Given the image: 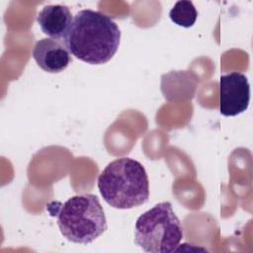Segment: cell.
<instances>
[{
    "label": "cell",
    "instance_id": "7",
    "mask_svg": "<svg viewBox=\"0 0 253 253\" xmlns=\"http://www.w3.org/2000/svg\"><path fill=\"white\" fill-rule=\"evenodd\" d=\"M37 21L43 34L64 42L73 18L67 6L57 4L44 6L38 14Z\"/></svg>",
    "mask_w": 253,
    "mask_h": 253
},
{
    "label": "cell",
    "instance_id": "6",
    "mask_svg": "<svg viewBox=\"0 0 253 253\" xmlns=\"http://www.w3.org/2000/svg\"><path fill=\"white\" fill-rule=\"evenodd\" d=\"M33 57L42 70L49 73L61 72L71 62V55L65 42L50 38L36 42Z\"/></svg>",
    "mask_w": 253,
    "mask_h": 253
},
{
    "label": "cell",
    "instance_id": "3",
    "mask_svg": "<svg viewBox=\"0 0 253 253\" xmlns=\"http://www.w3.org/2000/svg\"><path fill=\"white\" fill-rule=\"evenodd\" d=\"M57 225L67 240L80 244L91 243L108 228L103 207L93 194L68 199L57 213Z\"/></svg>",
    "mask_w": 253,
    "mask_h": 253
},
{
    "label": "cell",
    "instance_id": "4",
    "mask_svg": "<svg viewBox=\"0 0 253 253\" xmlns=\"http://www.w3.org/2000/svg\"><path fill=\"white\" fill-rule=\"evenodd\" d=\"M182 238L183 227L170 202L155 205L135 222L134 242L145 252H173Z\"/></svg>",
    "mask_w": 253,
    "mask_h": 253
},
{
    "label": "cell",
    "instance_id": "5",
    "mask_svg": "<svg viewBox=\"0 0 253 253\" xmlns=\"http://www.w3.org/2000/svg\"><path fill=\"white\" fill-rule=\"evenodd\" d=\"M250 84L240 72H230L219 78V111L225 117L237 116L248 109Z\"/></svg>",
    "mask_w": 253,
    "mask_h": 253
},
{
    "label": "cell",
    "instance_id": "8",
    "mask_svg": "<svg viewBox=\"0 0 253 253\" xmlns=\"http://www.w3.org/2000/svg\"><path fill=\"white\" fill-rule=\"evenodd\" d=\"M169 17L174 24L183 28H190L196 23L198 12L192 1L181 0L172 7Z\"/></svg>",
    "mask_w": 253,
    "mask_h": 253
},
{
    "label": "cell",
    "instance_id": "1",
    "mask_svg": "<svg viewBox=\"0 0 253 253\" xmlns=\"http://www.w3.org/2000/svg\"><path fill=\"white\" fill-rule=\"evenodd\" d=\"M121 31L108 15L90 9L76 13L64 42L76 58L90 64H104L113 58Z\"/></svg>",
    "mask_w": 253,
    "mask_h": 253
},
{
    "label": "cell",
    "instance_id": "2",
    "mask_svg": "<svg viewBox=\"0 0 253 253\" xmlns=\"http://www.w3.org/2000/svg\"><path fill=\"white\" fill-rule=\"evenodd\" d=\"M98 189L104 201L119 210L141 206L149 198L147 173L140 162L129 157L110 162L98 177Z\"/></svg>",
    "mask_w": 253,
    "mask_h": 253
}]
</instances>
